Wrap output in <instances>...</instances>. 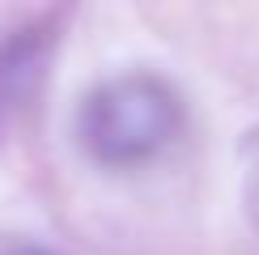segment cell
Here are the masks:
<instances>
[{"label": "cell", "instance_id": "cell-1", "mask_svg": "<svg viewBox=\"0 0 259 255\" xmlns=\"http://www.w3.org/2000/svg\"><path fill=\"white\" fill-rule=\"evenodd\" d=\"M183 128V98L153 72H123L94 85L77 111V141L98 166L132 170L166 153Z\"/></svg>", "mask_w": 259, "mask_h": 255}, {"label": "cell", "instance_id": "cell-2", "mask_svg": "<svg viewBox=\"0 0 259 255\" xmlns=\"http://www.w3.org/2000/svg\"><path fill=\"white\" fill-rule=\"evenodd\" d=\"M51 47H56V34L42 21H30L0 42V132L30 102V94H38L51 64Z\"/></svg>", "mask_w": 259, "mask_h": 255}, {"label": "cell", "instance_id": "cell-3", "mask_svg": "<svg viewBox=\"0 0 259 255\" xmlns=\"http://www.w3.org/2000/svg\"><path fill=\"white\" fill-rule=\"evenodd\" d=\"M242 208L259 230V128L242 141Z\"/></svg>", "mask_w": 259, "mask_h": 255}, {"label": "cell", "instance_id": "cell-4", "mask_svg": "<svg viewBox=\"0 0 259 255\" xmlns=\"http://www.w3.org/2000/svg\"><path fill=\"white\" fill-rule=\"evenodd\" d=\"M0 255H51V251H47V247H38V242H9Z\"/></svg>", "mask_w": 259, "mask_h": 255}]
</instances>
